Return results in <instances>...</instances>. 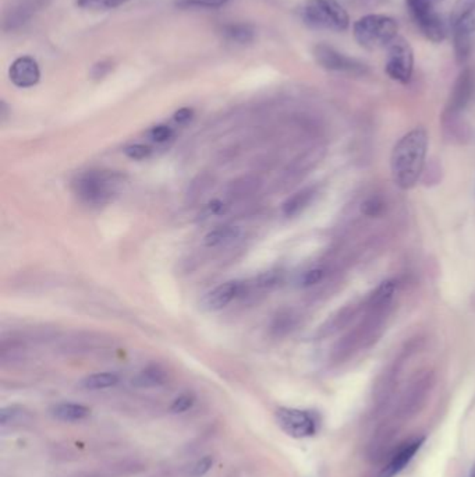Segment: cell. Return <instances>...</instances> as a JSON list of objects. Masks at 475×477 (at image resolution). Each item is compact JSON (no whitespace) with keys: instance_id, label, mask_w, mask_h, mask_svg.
Returning a JSON list of instances; mask_svg holds the SVG:
<instances>
[{"instance_id":"4fadbf2b","label":"cell","mask_w":475,"mask_h":477,"mask_svg":"<svg viewBox=\"0 0 475 477\" xmlns=\"http://www.w3.org/2000/svg\"><path fill=\"white\" fill-rule=\"evenodd\" d=\"M425 438L417 437L408 442L401 444V446L397 448V451L392 455L388 465L381 470L379 477H395L397 476L414 458V455L420 451L422 446Z\"/></svg>"},{"instance_id":"ba28073f","label":"cell","mask_w":475,"mask_h":477,"mask_svg":"<svg viewBox=\"0 0 475 477\" xmlns=\"http://www.w3.org/2000/svg\"><path fill=\"white\" fill-rule=\"evenodd\" d=\"M313 59L322 69L336 73H346V74H364L367 72V66L360 60L350 58L338 49L320 44L313 48Z\"/></svg>"},{"instance_id":"1f68e13d","label":"cell","mask_w":475,"mask_h":477,"mask_svg":"<svg viewBox=\"0 0 475 477\" xmlns=\"http://www.w3.org/2000/svg\"><path fill=\"white\" fill-rule=\"evenodd\" d=\"M342 5H347V6H353V8H372V6H378L382 5L385 0H339Z\"/></svg>"},{"instance_id":"ffe728a7","label":"cell","mask_w":475,"mask_h":477,"mask_svg":"<svg viewBox=\"0 0 475 477\" xmlns=\"http://www.w3.org/2000/svg\"><path fill=\"white\" fill-rule=\"evenodd\" d=\"M119 383V376L114 373H95L88 377H85L80 385L84 390L96 391V390H105L114 387Z\"/></svg>"},{"instance_id":"7402d4cb","label":"cell","mask_w":475,"mask_h":477,"mask_svg":"<svg viewBox=\"0 0 475 477\" xmlns=\"http://www.w3.org/2000/svg\"><path fill=\"white\" fill-rule=\"evenodd\" d=\"M128 0H77V5L89 10H110L121 6Z\"/></svg>"},{"instance_id":"484cf974","label":"cell","mask_w":475,"mask_h":477,"mask_svg":"<svg viewBox=\"0 0 475 477\" xmlns=\"http://www.w3.org/2000/svg\"><path fill=\"white\" fill-rule=\"evenodd\" d=\"M194 402H196V398H194L193 394H190V392L182 394V395H179V396L173 401V403H172V406H171V410H172L173 413H183V412H187L189 409L193 408Z\"/></svg>"},{"instance_id":"9c48e42d","label":"cell","mask_w":475,"mask_h":477,"mask_svg":"<svg viewBox=\"0 0 475 477\" xmlns=\"http://www.w3.org/2000/svg\"><path fill=\"white\" fill-rule=\"evenodd\" d=\"M431 387L432 378L429 376H425L413 383L400 398L396 409V416L393 420H408L413 416H415L425 405Z\"/></svg>"},{"instance_id":"603a6c76","label":"cell","mask_w":475,"mask_h":477,"mask_svg":"<svg viewBox=\"0 0 475 477\" xmlns=\"http://www.w3.org/2000/svg\"><path fill=\"white\" fill-rule=\"evenodd\" d=\"M395 289H396L395 282H392V281L383 282V283L377 289V292H375L374 296H372V307L385 306V304L392 299V296H393V293H395Z\"/></svg>"},{"instance_id":"d6986e66","label":"cell","mask_w":475,"mask_h":477,"mask_svg":"<svg viewBox=\"0 0 475 477\" xmlns=\"http://www.w3.org/2000/svg\"><path fill=\"white\" fill-rule=\"evenodd\" d=\"M89 415V409L78 403H60L53 409V416L62 421L83 420Z\"/></svg>"},{"instance_id":"5bb4252c","label":"cell","mask_w":475,"mask_h":477,"mask_svg":"<svg viewBox=\"0 0 475 477\" xmlns=\"http://www.w3.org/2000/svg\"><path fill=\"white\" fill-rule=\"evenodd\" d=\"M9 76H10L12 83L16 87L30 88V87H34L35 84H38L40 77H41V72H40L38 63L33 58L23 56V58H19L17 60L13 62V65L9 70Z\"/></svg>"},{"instance_id":"d4e9b609","label":"cell","mask_w":475,"mask_h":477,"mask_svg":"<svg viewBox=\"0 0 475 477\" xmlns=\"http://www.w3.org/2000/svg\"><path fill=\"white\" fill-rule=\"evenodd\" d=\"M383 210H385V203L379 197L368 199L361 207L363 214L367 217H371V218L379 217L383 212Z\"/></svg>"},{"instance_id":"277c9868","label":"cell","mask_w":475,"mask_h":477,"mask_svg":"<svg viewBox=\"0 0 475 477\" xmlns=\"http://www.w3.org/2000/svg\"><path fill=\"white\" fill-rule=\"evenodd\" d=\"M302 20L312 28L345 31L350 20L339 0H306L302 8Z\"/></svg>"},{"instance_id":"d590c367","label":"cell","mask_w":475,"mask_h":477,"mask_svg":"<svg viewBox=\"0 0 475 477\" xmlns=\"http://www.w3.org/2000/svg\"><path fill=\"white\" fill-rule=\"evenodd\" d=\"M431 2H435V3H436V2H438V0H431Z\"/></svg>"},{"instance_id":"2e32d148","label":"cell","mask_w":475,"mask_h":477,"mask_svg":"<svg viewBox=\"0 0 475 477\" xmlns=\"http://www.w3.org/2000/svg\"><path fill=\"white\" fill-rule=\"evenodd\" d=\"M166 381V373L157 366H149L142 370L134 380L132 384L138 388H153L161 387Z\"/></svg>"},{"instance_id":"4dcf8cb0","label":"cell","mask_w":475,"mask_h":477,"mask_svg":"<svg viewBox=\"0 0 475 477\" xmlns=\"http://www.w3.org/2000/svg\"><path fill=\"white\" fill-rule=\"evenodd\" d=\"M20 410L21 409L19 406H9V408L2 409V412H0V423H2V426L9 424L12 420H15L20 415Z\"/></svg>"},{"instance_id":"30bf717a","label":"cell","mask_w":475,"mask_h":477,"mask_svg":"<svg viewBox=\"0 0 475 477\" xmlns=\"http://www.w3.org/2000/svg\"><path fill=\"white\" fill-rule=\"evenodd\" d=\"M454 41H469L475 33V0H457L450 16Z\"/></svg>"},{"instance_id":"8992f818","label":"cell","mask_w":475,"mask_h":477,"mask_svg":"<svg viewBox=\"0 0 475 477\" xmlns=\"http://www.w3.org/2000/svg\"><path fill=\"white\" fill-rule=\"evenodd\" d=\"M276 420L280 428L293 438H306L316 433L320 426L318 416L309 410L294 408H280L276 412Z\"/></svg>"},{"instance_id":"3957f363","label":"cell","mask_w":475,"mask_h":477,"mask_svg":"<svg viewBox=\"0 0 475 477\" xmlns=\"http://www.w3.org/2000/svg\"><path fill=\"white\" fill-rule=\"evenodd\" d=\"M120 176L109 171H89L80 175L73 189L76 196L88 206H103L116 193Z\"/></svg>"},{"instance_id":"f1b7e54d","label":"cell","mask_w":475,"mask_h":477,"mask_svg":"<svg viewBox=\"0 0 475 477\" xmlns=\"http://www.w3.org/2000/svg\"><path fill=\"white\" fill-rule=\"evenodd\" d=\"M324 278V271L321 268H313L306 271L302 278H301V285L302 286H312L315 283L321 282Z\"/></svg>"},{"instance_id":"d6a6232c","label":"cell","mask_w":475,"mask_h":477,"mask_svg":"<svg viewBox=\"0 0 475 477\" xmlns=\"http://www.w3.org/2000/svg\"><path fill=\"white\" fill-rule=\"evenodd\" d=\"M193 115H194L193 109H190V108H182V109H179V110L175 113V120H176L178 123H187V122L191 120Z\"/></svg>"},{"instance_id":"ac0fdd59","label":"cell","mask_w":475,"mask_h":477,"mask_svg":"<svg viewBox=\"0 0 475 477\" xmlns=\"http://www.w3.org/2000/svg\"><path fill=\"white\" fill-rule=\"evenodd\" d=\"M240 233V229L237 226L232 225H225V226H218L216 229L208 232L204 237V244L207 247H216L221 244H225L227 242L234 240Z\"/></svg>"},{"instance_id":"83f0119b","label":"cell","mask_w":475,"mask_h":477,"mask_svg":"<svg viewBox=\"0 0 475 477\" xmlns=\"http://www.w3.org/2000/svg\"><path fill=\"white\" fill-rule=\"evenodd\" d=\"M172 135H173V130L166 124H157L149 130V137L155 142H165L171 140Z\"/></svg>"},{"instance_id":"e575fe53","label":"cell","mask_w":475,"mask_h":477,"mask_svg":"<svg viewBox=\"0 0 475 477\" xmlns=\"http://www.w3.org/2000/svg\"><path fill=\"white\" fill-rule=\"evenodd\" d=\"M469 477H475V462H474L472 469H471V471H469Z\"/></svg>"},{"instance_id":"6da1fadb","label":"cell","mask_w":475,"mask_h":477,"mask_svg":"<svg viewBox=\"0 0 475 477\" xmlns=\"http://www.w3.org/2000/svg\"><path fill=\"white\" fill-rule=\"evenodd\" d=\"M428 149V133L417 127L403 135L395 145L390 156L393 182L401 190L413 189L422 174Z\"/></svg>"},{"instance_id":"4316f807","label":"cell","mask_w":475,"mask_h":477,"mask_svg":"<svg viewBox=\"0 0 475 477\" xmlns=\"http://www.w3.org/2000/svg\"><path fill=\"white\" fill-rule=\"evenodd\" d=\"M152 149L148 145H144V144H131V145H127L124 148V153L126 156H128L130 159H145L150 155Z\"/></svg>"},{"instance_id":"e0dca14e","label":"cell","mask_w":475,"mask_h":477,"mask_svg":"<svg viewBox=\"0 0 475 477\" xmlns=\"http://www.w3.org/2000/svg\"><path fill=\"white\" fill-rule=\"evenodd\" d=\"M313 196H315L313 189H305V190L295 193L283 204V214L286 217L298 215L301 211H304L308 207V204L312 201Z\"/></svg>"},{"instance_id":"44dd1931","label":"cell","mask_w":475,"mask_h":477,"mask_svg":"<svg viewBox=\"0 0 475 477\" xmlns=\"http://www.w3.org/2000/svg\"><path fill=\"white\" fill-rule=\"evenodd\" d=\"M225 34L227 35L229 40L240 44H247L252 41L254 38V30L250 26L244 24H237V26H230L226 28Z\"/></svg>"},{"instance_id":"9a60e30c","label":"cell","mask_w":475,"mask_h":477,"mask_svg":"<svg viewBox=\"0 0 475 477\" xmlns=\"http://www.w3.org/2000/svg\"><path fill=\"white\" fill-rule=\"evenodd\" d=\"M474 90H475V77H474L472 72L467 69V70L460 73V76H458V78L453 87L449 106H447L449 112L454 115V113H458L463 109H465V106L468 105V102L472 98Z\"/></svg>"},{"instance_id":"836d02e7","label":"cell","mask_w":475,"mask_h":477,"mask_svg":"<svg viewBox=\"0 0 475 477\" xmlns=\"http://www.w3.org/2000/svg\"><path fill=\"white\" fill-rule=\"evenodd\" d=\"M223 211H225V206L219 200H214L207 206V212L209 215H218V214H222Z\"/></svg>"},{"instance_id":"f546056e","label":"cell","mask_w":475,"mask_h":477,"mask_svg":"<svg viewBox=\"0 0 475 477\" xmlns=\"http://www.w3.org/2000/svg\"><path fill=\"white\" fill-rule=\"evenodd\" d=\"M214 466V458L212 456H204L202 459H200L197 463H196V466L193 467V476L194 477H201V476H204V474H207L209 470H211V467Z\"/></svg>"},{"instance_id":"7c38bea8","label":"cell","mask_w":475,"mask_h":477,"mask_svg":"<svg viewBox=\"0 0 475 477\" xmlns=\"http://www.w3.org/2000/svg\"><path fill=\"white\" fill-rule=\"evenodd\" d=\"M240 294H243V283L239 281H229L208 292L204 296L201 306L207 311H218L226 307Z\"/></svg>"},{"instance_id":"5b68a950","label":"cell","mask_w":475,"mask_h":477,"mask_svg":"<svg viewBox=\"0 0 475 477\" xmlns=\"http://www.w3.org/2000/svg\"><path fill=\"white\" fill-rule=\"evenodd\" d=\"M408 12L421 30V33L432 42H442L447 37V26L435 9V2L431 0H406Z\"/></svg>"},{"instance_id":"52a82bcc","label":"cell","mask_w":475,"mask_h":477,"mask_svg":"<svg viewBox=\"0 0 475 477\" xmlns=\"http://www.w3.org/2000/svg\"><path fill=\"white\" fill-rule=\"evenodd\" d=\"M414 69V52L410 44L397 37L388 47V59H386V73L388 76L401 84H407L411 80Z\"/></svg>"},{"instance_id":"7a4b0ae2","label":"cell","mask_w":475,"mask_h":477,"mask_svg":"<svg viewBox=\"0 0 475 477\" xmlns=\"http://www.w3.org/2000/svg\"><path fill=\"white\" fill-rule=\"evenodd\" d=\"M397 22L385 15L364 16L353 27L356 41L370 51L388 48L397 38Z\"/></svg>"},{"instance_id":"8fae6325","label":"cell","mask_w":475,"mask_h":477,"mask_svg":"<svg viewBox=\"0 0 475 477\" xmlns=\"http://www.w3.org/2000/svg\"><path fill=\"white\" fill-rule=\"evenodd\" d=\"M51 0H17L5 17V30H17L27 24Z\"/></svg>"},{"instance_id":"cb8c5ba5","label":"cell","mask_w":475,"mask_h":477,"mask_svg":"<svg viewBox=\"0 0 475 477\" xmlns=\"http://www.w3.org/2000/svg\"><path fill=\"white\" fill-rule=\"evenodd\" d=\"M229 0H176V3L182 8H221L227 3Z\"/></svg>"}]
</instances>
